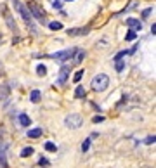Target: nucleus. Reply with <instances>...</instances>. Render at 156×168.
<instances>
[{"label":"nucleus","mask_w":156,"mask_h":168,"mask_svg":"<svg viewBox=\"0 0 156 168\" xmlns=\"http://www.w3.org/2000/svg\"><path fill=\"white\" fill-rule=\"evenodd\" d=\"M12 4H14V7H16V11L21 14V18L24 19V23L30 26V30L33 31V33H37V28H35V23H33V18H31V14H30V11H28V7L26 5H23L19 0H12Z\"/></svg>","instance_id":"nucleus-1"},{"label":"nucleus","mask_w":156,"mask_h":168,"mask_svg":"<svg viewBox=\"0 0 156 168\" xmlns=\"http://www.w3.org/2000/svg\"><path fill=\"white\" fill-rule=\"evenodd\" d=\"M108 85H109V76L104 75V73L96 75L92 78V83H90L92 90H96V92H104V90L108 89Z\"/></svg>","instance_id":"nucleus-2"},{"label":"nucleus","mask_w":156,"mask_h":168,"mask_svg":"<svg viewBox=\"0 0 156 168\" xmlns=\"http://www.w3.org/2000/svg\"><path fill=\"white\" fill-rule=\"evenodd\" d=\"M28 11H30V14H31V18H35L38 23H42V24H45V12L40 9L38 5L35 4V2H30L28 5Z\"/></svg>","instance_id":"nucleus-3"},{"label":"nucleus","mask_w":156,"mask_h":168,"mask_svg":"<svg viewBox=\"0 0 156 168\" xmlns=\"http://www.w3.org/2000/svg\"><path fill=\"white\" fill-rule=\"evenodd\" d=\"M82 123H83V118H82L80 114H77V113L68 114V116L64 118V125H66L68 128H80Z\"/></svg>","instance_id":"nucleus-4"},{"label":"nucleus","mask_w":156,"mask_h":168,"mask_svg":"<svg viewBox=\"0 0 156 168\" xmlns=\"http://www.w3.org/2000/svg\"><path fill=\"white\" fill-rule=\"evenodd\" d=\"M75 50L77 49H68V50H61V52H56V54H50V59H56L59 62H66V61H69L73 54H75Z\"/></svg>","instance_id":"nucleus-5"},{"label":"nucleus","mask_w":156,"mask_h":168,"mask_svg":"<svg viewBox=\"0 0 156 168\" xmlns=\"http://www.w3.org/2000/svg\"><path fill=\"white\" fill-rule=\"evenodd\" d=\"M2 14H4V18H5V23H7V26H9L11 30H14V31L18 33V26H16V21L12 19L11 12H9V9H7L5 5H2Z\"/></svg>","instance_id":"nucleus-6"},{"label":"nucleus","mask_w":156,"mask_h":168,"mask_svg":"<svg viewBox=\"0 0 156 168\" xmlns=\"http://www.w3.org/2000/svg\"><path fill=\"white\" fill-rule=\"evenodd\" d=\"M68 76H69V66H62L61 71H59V76H57V80H56V83L57 85H64L68 82Z\"/></svg>","instance_id":"nucleus-7"},{"label":"nucleus","mask_w":156,"mask_h":168,"mask_svg":"<svg viewBox=\"0 0 156 168\" xmlns=\"http://www.w3.org/2000/svg\"><path fill=\"white\" fill-rule=\"evenodd\" d=\"M125 23H127V26H128V28H132V31H140V30H142V24H140V21H139V19L128 18Z\"/></svg>","instance_id":"nucleus-8"},{"label":"nucleus","mask_w":156,"mask_h":168,"mask_svg":"<svg viewBox=\"0 0 156 168\" xmlns=\"http://www.w3.org/2000/svg\"><path fill=\"white\" fill-rule=\"evenodd\" d=\"M89 31H90V28H73V30H68V35L77 37V35H87Z\"/></svg>","instance_id":"nucleus-9"},{"label":"nucleus","mask_w":156,"mask_h":168,"mask_svg":"<svg viewBox=\"0 0 156 168\" xmlns=\"http://www.w3.org/2000/svg\"><path fill=\"white\" fill-rule=\"evenodd\" d=\"M19 123L23 125V127H30V125H31V118H30L28 114L21 113V114H19Z\"/></svg>","instance_id":"nucleus-10"},{"label":"nucleus","mask_w":156,"mask_h":168,"mask_svg":"<svg viewBox=\"0 0 156 168\" xmlns=\"http://www.w3.org/2000/svg\"><path fill=\"white\" fill-rule=\"evenodd\" d=\"M9 92H11V89H9L7 85H2V87H0V102H4V101L9 97Z\"/></svg>","instance_id":"nucleus-11"},{"label":"nucleus","mask_w":156,"mask_h":168,"mask_svg":"<svg viewBox=\"0 0 156 168\" xmlns=\"http://www.w3.org/2000/svg\"><path fill=\"white\" fill-rule=\"evenodd\" d=\"M40 99H42V92H40V90H31L30 101H31V102H40Z\"/></svg>","instance_id":"nucleus-12"},{"label":"nucleus","mask_w":156,"mask_h":168,"mask_svg":"<svg viewBox=\"0 0 156 168\" xmlns=\"http://www.w3.org/2000/svg\"><path fill=\"white\" fill-rule=\"evenodd\" d=\"M30 139H38L40 135H42V128H31V130H28V133H26Z\"/></svg>","instance_id":"nucleus-13"},{"label":"nucleus","mask_w":156,"mask_h":168,"mask_svg":"<svg viewBox=\"0 0 156 168\" xmlns=\"http://www.w3.org/2000/svg\"><path fill=\"white\" fill-rule=\"evenodd\" d=\"M73 57H75V64H80V62L83 61V57H85V52H83V50H75Z\"/></svg>","instance_id":"nucleus-14"},{"label":"nucleus","mask_w":156,"mask_h":168,"mask_svg":"<svg viewBox=\"0 0 156 168\" xmlns=\"http://www.w3.org/2000/svg\"><path fill=\"white\" fill-rule=\"evenodd\" d=\"M75 97H77V99L85 97V89H83L82 85H78V87H77V90H75Z\"/></svg>","instance_id":"nucleus-15"},{"label":"nucleus","mask_w":156,"mask_h":168,"mask_svg":"<svg viewBox=\"0 0 156 168\" xmlns=\"http://www.w3.org/2000/svg\"><path fill=\"white\" fill-rule=\"evenodd\" d=\"M49 28L54 30V31H57V30H62V24L59 21H52V23H49Z\"/></svg>","instance_id":"nucleus-16"},{"label":"nucleus","mask_w":156,"mask_h":168,"mask_svg":"<svg viewBox=\"0 0 156 168\" xmlns=\"http://www.w3.org/2000/svg\"><path fill=\"white\" fill-rule=\"evenodd\" d=\"M31 154H33V147H30V146L21 151V158H28V156H31Z\"/></svg>","instance_id":"nucleus-17"},{"label":"nucleus","mask_w":156,"mask_h":168,"mask_svg":"<svg viewBox=\"0 0 156 168\" xmlns=\"http://www.w3.org/2000/svg\"><path fill=\"white\" fill-rule=\"evenodd\" d=\"M45 149L49 151V152H56V151H57V146H56L54 142H45Z\"/></svg>","instance_id":"nucleus-18"},{"label":"nucleus","mask_w":156,"mask_h":168,"mask_svg":"<svg viewBox=\"0 0 156 168\" xmlns=\"http://www.w3.org/2000/svg\"><path fill=\"white\" fill-rule=\"evenodd\" d=\"M135 38H137V33H135V31H132V30L125 35V40H127V42H134Z\"/></svg>","instance_id":"nucleus-19"},{"label":"nucleus","mask_w":156,"mask_h":168,"mask_svg":"<svg viewBox=\"0 0 156 168\" xmlns=\"http://www.w3.org/2000/svg\"><path fill=\"white\" fill-rule=\"evenodd\" d=\"M115 62H116V64H115V69H116L118 73H121V71L125 69V62H123V61H115Z\"/></svg>","instance_id":"nucleus-20"},{"label":"nucleus","mask_w":156,"mask_h":168,"mask_svg":"<svg viewBox=\"0 0 156 168\" xmlns=\"http://www.w3.org/2000/svg\"><path fill=\"white\" fill-rule=\"evenodd\" d=\"M37 73H38L40 76H45L47 75V68H45L43 64H38V66H37Z\"/></svg>","instance_id":"nucleus-21"},{"label":"nucleus","mask_w":156,"mask_h":168,"mask_svg":"<svg viewBox=\"0 0 156 168\" xmlns=\"http://www.w3.org/2000/svg\"><path fill=\"white\" fill-rule=\"evenodd\" d=\"M83 78V69H80V71H77L75 73V76H73V82L75 83H80V80Z\"/></svg>","instance_id":"nucleus-22"},{"label":"nucleus","mask_w":156,"mask_h":168,"mask_svg":"<svg viewBox=\"0 0 156 168\" xmlns=\"http://www.w3.org/2000/svg\"><path fill=\"white\" fill-rule=\"evenodd\" d=\"M89 147H90V139H85V140H83V144H82V151H83V152H87Z\"/></svg>","instance_id":"nucleus-23"},{"label":"nucleus","mask_w":156,"mask_h":168,"mask_svg":"<svg viewBox=\"0 0 156 168\" xmlns=\"http://www.w3.org/2000/svg\"><path fill=\"white\" fill-rule=\"evenodd\" d=\"M127 54H128V50H121V52H118L116 56H115V61H120L121 57H123V56H127Z\"/></svg>","instance_id":"nucleus-24"},{"label":"nucleus","mask_w":156,"mask_h":168,"mask_svg":"<svg viewBox=\"0 0 156 168\" xmlns=\"http://www.w3.org/2000/svg\"><path fill=\"white\" fill-rule=\"evenodd\" d=\"M155 140H156L155 135H149V137H147V139H146L144 142H146V144H155Z\"/></svg>","instance_id":"nucleus-25"},{"label":"nucleus","mask_w":156,"mask_h":168,"mask_svg":"<svg viewBox=\"0 0 156 168\" xmlns=\"http://www.w3.org/2000/svg\"><path fill=\"white\" fill-rule=\"evenodd\" d=\"M92 121H94V123H101V121H104V116H94Z\"/></svg>","instance_id":"nucleus-26"},{"label":"nucleus","mask_w":156,"mask_h":168,"mask_svg":"<svg viewBox=\"0 0 156 168\" xmlns=\"http://www.w3.org/2000/svg\"><path fill=\"white\" fill-rule=\"evenodd\" d=\"M52 7H54V9H61V7H62V4H61L59 0H56V2H52Z\"/></svg>","instance_id":"nucleus-27"},{"label":"nucleus","mask_w":156,"mask_h":168,"mask_svg":"<svg viewBox=\"0 0 156 168\" xmlns=\"http://www.w3.org/2000/svg\"><path fill=\"white\" fill-rule=\"evenodd\" d=\"M151 11H153V9H146V11H144V12H142V16H144V18H147V16H149V14H151Z\"/></svg>","instance_id":"nucleus-28"},{"label":"nucleus","mask_w":156,"mask_h":168,"mask_svg":"<svg viewBox=\"0 0 156 168\" xmlns=\"http://www.w3.org/2000/svg\"><path fill=\"white\" fill-rule=\"evenodd\" d=\"M40 165H43V167H47V165H49V161H47L45 158H42V159H40Z\"/></svg>","instance_id":"nucleus-29"},{"label":"nucleus","mask_w":156,"mask_h":168,"mask_svg":"<svg viewBox=\"0 0 156 168\" xmlns=\"http://www.w3.org/2000/svg\"><path fill=\"white\" fill-rule=\"evenodd\" d=\"M151 33H153V35L156 33V24H155V23H153V26H151Z\"/></svg>","instance_id":"nucleus-30"},{"label":"nucleus","mask_w":156,"mask_h":168,"mask_svg":"<svg viewBox=\"0 0 156 168\" xmlns=\"http://www.w3.org/2000/svg\"><path fill=\"white\" fill-rule=\"evenodd\" d=\"M0 73H2V64H0Z\"/></svg>","instance_id":"nucleus-31"},{"label":"nucleus","mask_w":156,"mask_h":168,"mask_svg":"<svg viewBox=\"0 0 156 168\" xmlns=\"http://www.w3.org/2000/svg\"><path fill=\"white\" fill-rule=\"evenodd\" d=\"M66 2H73V0H66Z\"/></svg>","instance_id":"nucleus-32"}]
</instances>
